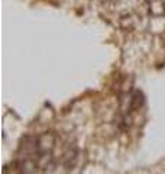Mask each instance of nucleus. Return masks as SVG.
Returning a JSON list of instances; mask_svg holds the SVG:
<instances>
[{
  "mask_svg": "<svg viewBox=\"0 0 165 174\" xmlns=\"http://www.w3.org/2000/svg\"><path fill=\"white\" fill-rule=\"evenodd\" d=\"M151 13L154 16H161L165 13V6L162 0H154L151 3Z\"/></svg>",
  "mask_w": 165,
  "mask_h": 174,
  "instance_id": "nucleus-3",
  "label": "nucleus"
},
{
  "mask_svg": "<svg viewBox=\"0 0 165 174\" xmlns=\"http://www.w3.org/2000/svg\"><path fill=\"white\" fill-rule=\"evenodd\" d=\"M142 105H144V94L140 93V92H135L131 99V107H129V111L131 112L138 111L139 107H142Z\"/></svg>",
  "mask_w": 165,
  "mask_h": 174,
  "instance_id": "nucleus-2",
  "label": "nucleus"
},
{
  "mask_svg": "<svg viewBox=\"0 0 165 174\" xmlns=\"http://www.w3.org/2000/svg\"><path fill=\"white\" fill-rule=\"evenodd\" d=\"M36 142H38V154L51 153L55 145V135L54 134H44L36 138Z\"/></svg>",
  "mask_w": 165,
  "mask_h": 174,
  "instance_id": "nucleus-1",
  "label": "nucleus"
},
{
  "mask_svg": "<svg viewBox=\"0 0 165 174\" xmlns=\"http://www.w3.org/2000/svg\"><path fill=\"white\" fill-rule=\"evenodd\" d=\"M122 22H126V16L122 17ZM127 23L132 26V19H131V17H127ZM122 28H126V25H125V23H122Z\"/></svg>",
  "mask_w": 165,
  "mask_h": 174,
  "instance_id": "nucleus-4",
  "label": "nucleus"
}]
</instances>
